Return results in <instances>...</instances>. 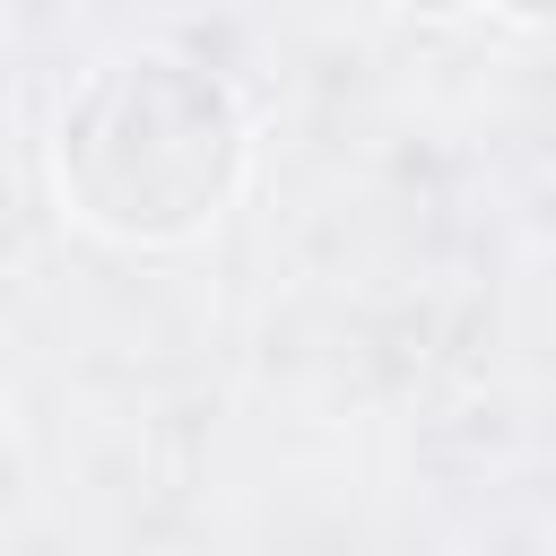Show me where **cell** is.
Listing matches in <instances>:
<instances>
[{"mask_svg":"<svg viewBox=\"0 0 556 556\" xmlns=\"http://www.w3.org/2000/svg\"><path fill=\"white\" fill-rule=\"evenodd\" d=\"M243 182V113L226 78L174 52H130L78 78L61 104V191L96 235L174 243L200 235Z\"/></svg>","mask_w":556,"mask_h":556,"instance_id":"cell-1","label":"cell"},{"mask_svg":"<svg viewBox=\"0 0 556 556\" xmlns=\"http://www.w3.org/2000/svg\"><path fill=\"white\" fill-rule=\"evenodd\" d=\"M391 9H426V17H452V9H469V0H391Z\"/></svg>","mask_w":556,"mask_h":556,"instance_id":"cell-2","label":"cell"}]
</instances>
